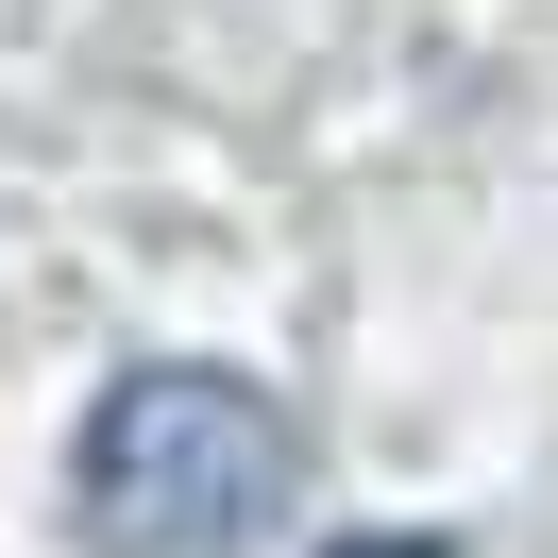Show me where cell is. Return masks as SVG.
Listing matches in <instances>:
<instances>
[{
	"mask_svg": "<svg viewBox=\"0 0 558 558\" xmlns=\"http://www.w3.org/2000/svg\"><path fill=\"white\" fill-rule=\"evenodd\" d=\"M288 490H305V440H288V407L254 373H119L102 423H85L69 457V508L102 558H238L288 524Z\"/></svg>",
	"mask_w": 558,
	"mask_h": 558,
	"instance_id": "1",
	"label": "cell"
},
{
	"mask_svg": "<svg viewBox=\"0 0 558 558\" xmlns=\"http://www.w3.org/2000/svg\"><path fill=\"white\" fill-rule=\"evenodd\" d=\"M355 558H440V542H355Z\"/></svg>",
	"mask_w": 558,
	"mask_h": 558,
	"instance_id": "2",
	"label": "cell"
}]
</instances>
